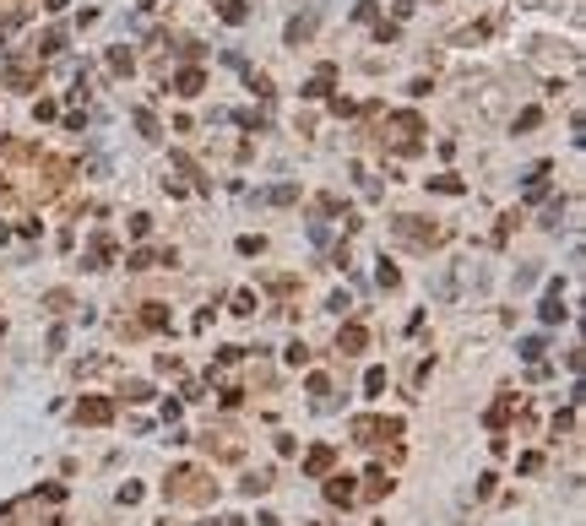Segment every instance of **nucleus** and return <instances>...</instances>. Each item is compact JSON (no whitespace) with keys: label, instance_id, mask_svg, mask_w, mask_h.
Wrapping results in <instances>:
<instances>
[{"label":"nucleus","instance_id":"7","mask_svg":"<svg viewBox=\"0 0 586 526\" xmlns=\"http://www.w3.org/2000/svg\"><path fill=\"white\" fill-rule=\"evenodd\" d=\"M180 93H201V71H185V76H180Z\"/></svg>","mask_w":586,"mask_h":526},{"label":"nucleus","instance_id":"3","mask_svg":"<svg viewBox=\"0 0 586 526\" xmlns=\"http://www.w3.org/2000/svg\"><path fill=\"white\" fill-rule=\"evenodd\" d=\"M326 499L331 505H353V478H331L326 483Z\"/></svg>","mask_w":586,"mask_h":526},{"label":"nucleus","instance_id":"8","mask_svg":"<svg viewBox=\"0 0 586 526\" xmlns=\"http://www.w3.org/2000/svg\"><path fill=\"white\" fill-rule=\"evenodd\" d=\"M218 526H244V521H234V515H228V521H218Z\"/></svg>","mask_w":586,"mask_h":526},{"label":"nucleus","instance_id":"6","mask_svg":"<svg viewBox=\"0 0 586 526\" xmlns=\"http://www.w3.org/2000/svg\"><path fill=\"white\" fill-rule=\"evenodd\" d=\"M342 347H347V353H359V347H364V331H359V325H347V331H342Z\"/></svg>","mask_w":586,"mask_h":526},{"label":"nucleus","instance_id":"2","mask_svg":"<svg viewBox=\"0 0 586 526\" xmlns=\"http://www.w3.org/2000/svg\"><path fill=\"white\" fill-rule=\"evenodd\" d=\"M109 412H114V407H109V402H98V396L76 407V418H81V424H109Z\"/></svg>","mask_w":586,"mask_h":526},{"label":"nucleus","instance_id":"1","mask_svg":"<svg viewBox=\"0 0 586 526\" xmlns=\"http://www.w3.org/2000/svg\"><path fill=\"white\" fill-rule=\"evenodd\" d=\"M168 494H174V499H206L212 488H206V478H201V472H174Z\"/></svg>","mask_w":586,"mask_h":526},{"label":"nucleus","instance_id":"4","mask_svg":"<svg viewBox=\"0 0 586 526\" xmlns=\"http://www.w3.org/2000/svg\"><path fill=\"white\" fill-rule=\"evenodd\" d=\"M304 466H309V472H326V466H331V450H309V461H304Z\"/></svg>","mask_w":586,"mask_h":526},{"label":"nucleus","instance_id":"5","mask_svg":"<svg viewBox=\"0 0 586 526\" xmlns=\"http://www.w3.org/2000/svg\"><path fill=\"white\" fill-rule=\"evenodd\" d=\"M543 321H565V304H559V293H548V304H543Z\"/></svg>","mask_w":586,"mask_h":526}]
</instances>
